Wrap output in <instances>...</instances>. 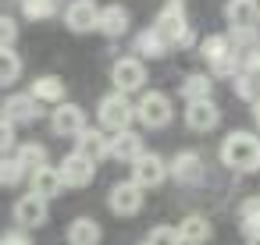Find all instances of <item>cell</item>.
Here are the masks:
<instances>
[{"instance_id":"22","label":"cell","mask_w":260,"mask_h":245,"mask_svg":"<svg viewBox=\"0 0 260 245\" xmlns=\"http://www.w3.org/2000/svg\"><path fill=\"white\" fill-rule=\"evenodd\" d=\"M29 96L36 103H64V82L57 75H40L32 86H29Z\"/></svg>"},{"instance_id":"14","label":"cell","mask_w":260,"mask_h":245,"mask_svg":"<svg viewBox=\"0 0 260 245\" xmlns=\"http://www.w3.org/2000/svg\"><path fill=\"white\" fill-rule=\"evenodd\" d=\"M50 128H54V135H72L75 139L86 128V110L79 103H57L54 114H50Z\"/></svg>"},{"instance_id":"11","label":"cell","mask_w":260,"mask_h":245,"mask_svg":"<svg viewBox=\"0 0 260 245\" xmlns=\"http://www.w3.org/2000/svg\"><path fill=\"white\" fill-rule=\"evenodd\" d=\"M168 174L178 181V185H200L203 181V156L196 149H182L175 153V160L168 164Z\"/></svg>"},{"instance_id":"4","label":"cell","mask_w":260,"mask_h":245,"mask_svg":"<svg viewBox=\"0 0 260 245\" xmlns=\"http://www.w3.org/2000/svg\"><path fill=\"white\" fill-rule=\"evenodd\" d=\"M96 121H100V128H107V132H125V128L136 121V110H132V103H128L125 93H107V96L96 103Z\"/></svg>"},{"instance_id":"24","label":"cell","mask_w":260,"mask_h":245,"mask_svg":"<svg viewBox=\"0 0 260 245\" xmlns=\"http://www.w3.org/2000/svg\"><path fill=\"white\" fill-rule=\"evenodd\" d=\"M22 71H25V64H22V57L15 54V47H0V86H15L18 78H22Z\"/></svg>"},{"instance_id":"29","label":"cell","mask_w":260,"mask_h":245,"mask_svg":"<svg viewBox=\"0 0 260 245\" xmlns=\"http://www.w3.org/2000/svg\"><path fill=\"white\" fill-rule=\"evenodd\" d=\"M15 160H18L25 171H36V167L47 164V146H40V142H22L18 153H15Z\"/></svg>"},{"instance_id":"34","label":"cell","mask_w":260,"mask_h":245,"mask_svg":"<svg viewBox=\"0 0 260 245\" xmlns=\"http://www.w3.org/2000/svg\"><path fill=\"white\" fill-rule=\"evenodd\" d=\"M239 64H242V71H249V75H256V78H260V43H256V47H249L246 54H239Z\"/></svg>"},{"instance_id":"7","label":"cell","mask_w":260,"mask_h":245,"mask_svg":"<svg viewBox=\"0 0 260 245\" xmlns=\"http://www.w3.org/2000/svg\"><path fill=\"white\" fill-rule=\"evenodd\" d=\"M57 174L64 181V188H86L93 178H96V164L89 156H82L79 149H72L61 164H57Z\"/></svg>"},{"instance_id":"33","label":"cell","mask_w":260,"mask_h":245,"mask_svg":"<svg viewBox=\"0 0 260 245\" xmlns=\"http://www.w3.org/2000/svg\"><path fill=\"white\" fill-rule=\"evenodd\" d=\"M18 39V22L11 15H0V47H15Z\"/></svg>"},{"instance_id":"20","label":"cell","mask_w":260,"mask_h":245,"mask_svg":"<svg viewBox=\"0 0 260 245\" xmlns=\"http://www.w3.org/2000/svg\"><path fill=\"white\" fill-rule=\"evenodd\" d=\"M224 18H228L232 29H253L256 18H260V8H256V0H228Z\"/></svg>"},{"instance_id":"16","label":"cell","mask_w":260,"mask_h":245,"mask_svg":"<svg viewBox=\"0 0 260 245\" xmlns=\"http://www.w3.org/2000/svg\"><path fill=\"white\" fill-rule=\"evenodd\" d=\"M61 188H64V181H61L57 167L43 164V167L29 171V192H32V195H40V199H47V202H50V199H54Z\"/></svg>"},{"instance_id":"31","label":"cell","mask_w":260,"mask_h":245,"mask_svg":"<svg viewBox=\"0 0 260 245\" xmlns=\"http://www.w3.org/2000/svg\"><path fill=\"white\" fill-rule=\"evenodd\" d=\"M200 54H203L207 64H214V61H221V57L232 54V43H228V36H207V39L200 43Z\"/></svg>"},{"instance_id":"27","label":"cell","mask_w":260,"mask_h":245,"mask_svg":"<svg viewBox=\"0 0 260 245\" xmlns=\"http://www.w3.org/2000/svg\"><path fill=\"white\" fill-rule=\"evenodd\" d=\"M232 93L246 103H256L260 100V78L249 71H239V75H232Z\"/></svg>"},{"instance_id":"28","label":"cell","mask_w":260,"mask_h":245,"mask_svg":"<svg viewBox=\"0 0 260 245\" xmlns=\"http://www.w3.org/2000/svg\"><path fill=\"white\" fill-rule=\"evenodd\" d=\"M29 178V171L15 160V156H0V188H15Z\"/></svg>"},{"instance_id":"10","label":"cell","mask_w":260,"mask_h":245,"mask_svg":"<svg viewBox=\"0 0 260 245\" xmlns=\"http://www.w3.org/2000/svg\"><path fill=\"white\" fill-rule=\"evenodd\" d=\"M15 224L22 227V231H29V227H43L47 224V217H50V210H47V199H40V195H32V192H25L22 199H15Z\"/></svg>"},{"instance_id":"5","label":"cell","mask_w":260,"mask_h":245,"mask_svg":"<svg viewBox=\"0 0 260 245\" xmlns=\"http://www.w3.org/2000/svg\"><path fill=\"white\" fill-rule=\"evenodd\" d=\"M164 178H168V164H164L160 153H146V149H143V153L132 160V178H128V181H136L143 192H146V188H160Z\"/></svg>"},{"instance_id":"2","label":"cell","mask_w":260,"mask_h":245,"mask_svg":"<svg viewBox=\"0 0 260 245\" xmlns=\"http://www.w3.org/2000/svg\"><path fill=\"white\" fill-rule=\"evenodd\" d=\"M153 32H157L168 47H178V50H189V47L196 43V32L189 29V18H185L182 0H168V4L157 11Z\"/></svg>"},{"instance_id":"36","label":"cell","mask_w":260,"mask_h":245,"mask_svg":"<svg viewBox=\"0 0 260 245\" xmlns=\"http://www.w3.org/2000/svg\"><path fill=\"white\" fill-rule=\"evenodd\" d=\"M0 245H32V238H29V231L15 227V231H4V234H0Z\"/></svg>"},{"instance_id":"8","label":"cell","mask_w":260,"mask_h":245,"mask_svg":"<svg viewBox=\"0 0 260 245\" xmlns=\"http://www.w3.org/2000/svg\"><path fill=\"white\" fill-rule=\"evenodd\" d=\"M107 206L114 217H136L143 210V188L136 181H114L107 192Z\"/></svg>"},{"instance_id":"19","label":"cell","mask_w":260,"mask_h":245,"mask_svg":"<svg viewBox=\"0 0 260 245\" xmlns=\"http://www.w3.org/2000/svg\"><path fill=\"white\" fill-rule=\"evenodd\" d=\"M64 238H68V245H100L104 227H100L93 217H75V220L68 224Z\"/></svg>"},{"instance_id":"23","label":"cell","mask_w":260,"mask_h":245,"mask_svg":"<svg viewBox=\"0 0 260 245\" xmlns=\"http://www.w3.org/2000/svg\"><path fill=\"white\" fill-rule=\"evenodd\" d=\"M178 93L185 96V103H192V100H210V93H214V78L203 75V71H192V75H185V82L178 86Z\"/></svg>"},{"instance_id":"32","label":"cell","mask_w":260,"mask_h":245,"mask_svg":"<svg viewBox=\"0 0 260 245\" xmlns=\"http://www.w3.org/2000/svg\"><path fill=\"white\" fill-rule=\"evenodd\" d=\"M143 245H182V238H178V227H171V224H157V227L146 234Z\"/></svg>"},{"instance_id":"15","label":"cell","mask_w":260,"mask_h":245,"mask_svg":"<svg viewBox=\"0 0 260 245\" xmlns=\"http://www.w3.org/2000/svg\"><path fill=\"white\" fill-rule=\"evenodd\" d=\"M143 149H146V146H143V135L132 132V128L114 132V139L107 142V156H111V160H121V164H132Z\"/></svg>"},{"instance_id":"38","label":"cell","mask_w":260,"mask_h":245,"mask_svg":"<svg viewBox=\"0 0 260 245\" xmlns=\"http://www.w3.org/2000/svg\"><path fill=\"white\" fill-rule=\"evenodd\" d=\"M246 245H260V234H253V238H246Z\"/></svg>"},{"instance_id":"21","label":"cell","mask_w":260,"mask_h":245,"mask_svg":"<svg viewBox=\"0 0 260 245\" xmlns=\"http://www.w3.org/2000/svg\"><path fill=\"white\" fill-rule=\"evenodd\" d=\"M75 139H79V142H75V149H79L82 156H89L93 164H100V160L107 156V142H111V139H107L100 128H89V125H86Z\"/></svg>"},{"instance_id":"35","label":"cell","mask_w":260,"mask_h":245,"mask_svg":"<svg viewBox=\"0 0 260 245\" xmlns=\"http://www.w3.org/2000/svg\"><path fill=\"white\" fill-rule=\"evenodd\" d=\"M15 125L11 121H4V117H0V156H8L11 149H15Z\"/></svg>"},{"instance_id":"13","label":"cell","mask_w":260,"mask_h":245,"mask_svg":"<svg viewBox=\"0 0 260 245\" xmlns=\"http://www.w3.org/2000/svg\"><path fill=\"white\" fill-rule=\"evenodd\" d=\"M185 125L189 132H214L221 125V110L214 100H192L185 103Z\"/></svg>"},{"instance_id":"1","label":"cell","mask_w":260,"mask_h":245,"mask_svg":"<svg viewBox=\"0 0 260 245\" xmlns=\"http://www.w3.org/2000/svg\"><path fill=\"white\" fill-rule=\"evenodd\" d=\"M221 164L228 171H242V174L260 171V135H253V132H228L224 142H221Z\"/></svg>"},{"instance_id":"37","label":"cell","mask_w":260,"mask_h":245,"mask_svg":"<svg viewBox=\"0 0 260 245\" xmlns=\"http://www.w3.org/2000/svg\"><path fill=\"white\" fill-rule=\"evenodd\" d=\"M249 107H253V125L260 128V100H256V103H249Z\"/></svg>"},{"instance_id":"3","label":"cell","mask_w":260,"mask_h":245,"mask_svg":"<svg viewBox=\"0 0 260 245\" xmlns=\"http://www.w3.org/2000/svg\"><path fill=\"white\" fill-rule=\"evenodd\" d=\"M132 110H136V121H139L143 128H168V125H171V117H175L171 96H164V93H157V89L143 93V96H139V103H136Z\"/></svg>"},{"instance_id":"6","label":"cell","mask_w":260,"mask_h":245,"mask_svg":"<svg viewBox=\"0 0 260 245\" xmlns=\"http://www.w3.org/2000/svg\"><path fill=\"white\" fill-rule=\"evenodd\" d=\"M111 82H114V93H139L146 86V64L139 57H118L114 68H111Z\"/></svg>"},{"instance_id":"26","label":"cell","mask_w":260,"mask_h":245,"mask_svg":"<svg viewBox=\"0 0 260 245\" xmlns=\"http://www.w3.org/2000/svg\"><path fill=\"white\" fill-rule=\"evenodd\" d=\"M168 50H171V47H168L153 29H146V32L136 36V54H139V57H168Z\"/></svg>"},{"instance_id":"18","label":"cell","mask_w":260,"mask_h":245,"mask_svg":"<svg viewBox=\"0 0 260 245\" xmlns=\"http://www.w3.org/2000/svg\"><path fill=\"white\" fill-rule=\"evenodd\" d=\"M178 238H182V245H207L214 238V227H210V220L203 213H189L178 224Z\"/></svg>"},{"instance_id":"17","label":"cell","mask_w":260,"mask_h":245,"mask_svg":"<svg viewBox=\"0 0 260 245\" xmlns=\"http://www.w3.org/2000/svg\"><path fill=\"white\" fill-rule=\"evenodd\" d=\"M128 25H132V15H128L121 4H107V8H100L96 32H104V36L118 39V36H125V32H128Z\"/></svg>"},{"instance_id":"12","label":"cell","mask_w":260,"mask_h":245,"mask_svg":"<svg viewBox=\"0 0 260 245\" xmlns=\"http://www.w3.org/2000/svg\"><path fill=\"white\" fill-rule=\"evenodd\" d=\"M96 18H100V4L96 0H72L64 8V25L72 32H96Z\"/></svg>"},{"instance_id":"25","label":"cell","mask_w":260,"mask_h":245,"mask_svg":"<svg viewBox=\"0 0 260 245\" xmlns=\"http://www.w3.org/2000/svg\"><path fill=\"white\" fill-rule=\"evenodd\" d=\"M239 227L246 231V238L260 234V195H249V199L239 206Z\"/></svg>"},{"instance_id":"30","label":"cell","mask_w":260,"mask_h":245,"mask_svg":"<svg viewBox=\"0 0 260 245\" xmlns=\"http://www.w3.org/2000/svg\"><path fill=\"white\" fill-rule=\"evenodd\" d=\"M22 15L29 22H47L57 15V0H22Z\"/></svg>"},{"instance_id":"9","label":"cell","mask_w":260,"mask_h":245,"mask_svg":"<svg viewBox=\"0 0 260 245\" xmlns=\"http://www.w3.org/2000/svg\"><path fill=\"white\" fill-rule=\"evenodd\" d=\"M0 110H4V121H11V125H32V121L43 117V107L29 93H8Z\"/></svg>"}]
</instances>
